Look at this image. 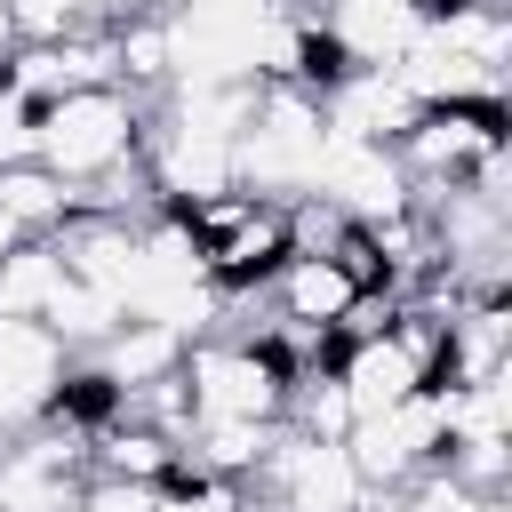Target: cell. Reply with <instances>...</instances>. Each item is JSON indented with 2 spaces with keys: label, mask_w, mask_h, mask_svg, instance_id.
I'll use <instances>...</instances> for the list:
<instances>
[{
  "label": "cell",
  "mask_w": 512,
  "mask_h": 512,
  "mask_svg": "<svg viewBox=\"0 0 512 512\" xmlns=\"http://www.w3.org/2000/svg\"><path fill=\"white\" fill-rule=\"evenodd\" d=\"M232 496H240V512H368V480L352 472L344 440H312L288 424Z\"/></svg>",
  "instance_id": "obj_1"
},
{
  "label": "cell",
  "mask_w": 512,
  "mask_h": 512,
  "mask_svg": "<svg viewBox=\"0 0 512 512\" xmlns=\"http://www.w3.org/2000/svg\"><path fill=\"white\" fill-rule=\"evenodd\" d=\"M488 152H504V104H424V112L392 136V160H400L408 192L464 184Z\"/></svg>",
  "instance_id": "obj_2"
},
{
  "label": "cell",
  "mask_w": 512,
  "mask_h": 512,
  "mask_svg": "<svg viewBox=\"0 0 512 512\" xmlns=\"http://www.w3.org/2000/svg\"><path fill=\"white\" fill-rule=\"evenodd\" d=\"M184 392H192V424H224V416H280L288 376L256 352V336H192L184 344Z\"/></svg>",
  "instance_id": "obj_3"
},
{
  "label": "cell",
  "mask_w": 512,
  "mask_h": 512,
  "mask_svg": "<svg viewBox=\"0 0 512 512\" xmlns=\"http://www.w3.org/2000/svg\"><path fill=\"white\" fill-rule=\"evenodd\" d=\"M72 344L40 320H0V432H24L48 416L56 376H64Z\"/></svg>",
  "instance_id": "obj_4"
},
{
  "label": "cell",
  "mask_w": 512,
  "mask_h": 512,
  "mask_svg": "<svg viewBox=\"0 0 512 512\" xmlns=\"http://www.w3.org/2000/svg\"><path fill=\"white\" fill-rule=\"evenodd\" d=\"M352 272L336 264V256H312V248H288L280 264H272V280L256 288V304L272 312V320H304V328H336L344 312H352Z\"/></svg>",
  "instance_id": "obj_5"
},
{
  "label": "cell",
  "mask_w": 512,
  "mask_h": 512,
  "mask_svg": "<svg viewBox=\"0 0 512 512\" xmlns=\"http://www.w3.org/2000/svg\"><path fill=\"white\" fill-rule=\"evenodd\" d=\"M184 456V440H168V432H152L144 416H112V424H96L88 432V472H104V480H136V488H160V472Z\"/></svg>",
  "instance_id": "obj_6"
},
{
  "label": "cell",
  "mask_w": 512,
  "mask_h": 512,
  "mask_svg": "<svg viewBox=\"0 0 512 512\" xmlns=\"http://www.w3.org/2000/svg\"><path fill=\"white\" fill-rule=\"evenodd\" d=\"M184 344H192V336H176V328H160V320H120L112 336H96V344H88V360H96L120 392H136V384L168 376V368L184 360Z\"/></svg>",
  "instance_id": "obj_7"
},
{
  "label": "cell",
  "mask_w": 512,
  "mask_h": 512,
  "mask_svg": "<svg viewBox=\"0 0 512 512\" xmlns=\"http://www.w3.org/2000/svg\"><path fill=\"white\" fill-rule=\"evenodd\" d=\"M64 248L56 240H24L0 256V320H48L56 288H64Z\"/></svg>",
  "instance_id": "obj_8"
},
{
  "label": "cell",
  "mask_w": 512,
  "mask_h": 512,
  "mask_svg": "<svg viewBox=\"0 0 512 512\" xmlns=\"http://www.w3.org/2000/svg\"><path fill=\"white\" fill-rule=\"evenodd\" d=\"M0 208L32 232V240H48V232H64L72 216H80V200H72V184H56L40 160H16V168H0Z\"/></svg>",
  "instance_id": "obj_9"
},
{
  "label": "cell",
  "mask_w": 512,
  "mask_h": 512,
  "mask_svg": "<svg viewBox=\"0 0 512 512\" xmlns=\"http://www.w3.org/2000/svg\"><path fill=\"white\" fill-rule=\"evenodd\" d=\"M16 40H72L88 24H104V0H8Z\"/></svg>",
  "instance_id": "obj_10"
},
{
  "label": "cell",
  "mask_w": 512,
  "mask_h": 512,
  "mask_svg": "<svg viewBox=\"0 0 512 512\" xmlns=\"http://www.w3.org/2000/svg\"><path fill=\"white\" fill-rule=\"evenodd\" d=\"M32 120H40V112H32V104H24V96L0 80V168L32 160Z\"/></svg>",
  "instance_id": "obj_11"
},
{
  "label": "cell",
  "mask_w": 512,
  "mask_h": 512,
  "mask_svg": "<svg viewBox=\"0 0 512 512\" xmlns=\"http://www.w3.org/2000/svg\"><path fill=\"white\" fill-rule=\"evenodd\" d=\"M8 56H16V16H8V0H0V72H8Z\"/></svg>",
  "instance_id": "obj_12"
}]
</instances>
